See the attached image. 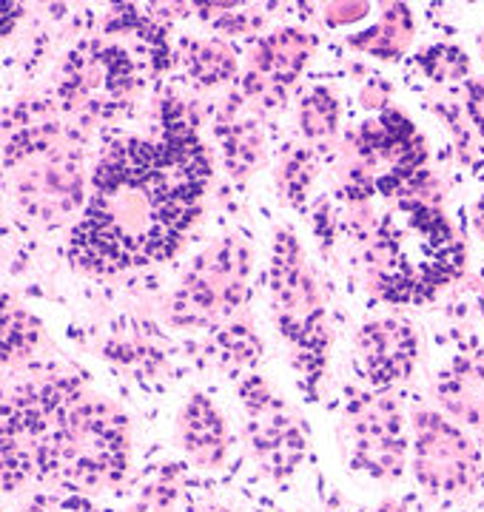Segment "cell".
<instances>
[{
    "instance_id": "cell-14",
    "label": "cell",
    "mask_w": 484,
    "mask_h": 512,
    "mask_svg": "<svg viewBox=\"0 0 484 512\" xmlns=\"http://www.w3.org/2000/svg\"><path fill=\"white\" fill-rule=\"evenodd\" d=\"M180 444L186 456L205 470L223 467L231 450V433L220 407L203 393H194L180 413Z\"/></svg>"
},
{
    "instance_id": "cell-27",
    "label": "cell",
    "mask_w": 484,
    "mask_h": 512,
    "mask_svg": "<svg viewBox=\"0 0 484 512\" xmlns=\"http://www.w3.org/2000/svg\"><path fill=\"white\" fill-rule=\"evenodd\" d=\"M473 225H476V231H479L484 239V194L479 197V202H476V211H473Z\"/></svg>"
},
{
    "instance_id": "cell-13",
    "label": "cell",
    "mask_w": 484,
    "mask_h": 512,
    "mask_svg": "<svg viewBox=\"0 0 484 512\" xmlns=\"http://www.w3.org/2000/svg\"><path fill=\"white\" fill-rule=\"evenodd\" d=\"M419 359L416 330L405 319H373L356 333L359 373L373 390H391L410 379Z\"/></svg>"
},
{
    "instance_id": "cell-9",
    "label": "cell",
    "mask_w": 484,
    "mask_h": 512,
    "mask_svg": "<svg viewBox=\"0 0 484 512\" xmlns=\"http://www.w3.org/2000/svg\"><path fill=\"white\" fill-rule=\"evenodd\" d=\"M410 467L416 481L436 498H465L482 484V453L459 424L419 410L413 416Z\"/></svg>"
},
{
    "instance_id": "cell-8",
    "label": "cell",
    "mask_w": 484,
    "mask_h": 512,
    "mask_svg": "<svg viewBox=\"0 0 484 512\" xmlns=\"http://www.w3.org/2000/svg\"><path fill=\"white\" fill-rule=\"evenodd\" d=\"M251 268L254 251L245 239H217L180 279V288L168 305L171 322L183 328H205L240 311L251 293Z\"/></svg>"
},
{
    "instance_id": "cell-5",
    "label": "cell",
    "mask_w": 484,
    "mask_h": 512,
    "mask_svg": "<svg viewBox=\"0 0 484 512\" xmlns=\"http://www.w3.org/2000/svg\"><path fill=\"white\" fill-rule=\"evenodd\" d=\"M428 146L402 111L385 109L365 123L351 140L345 174V197L351 205H368L371 197L399 200L430 180L425 171Z\"/></svg>"
},
{
    "instance_id": "cell-3",
    "label": "cell",
    "mask_w": 484,
    "mask_h": 512,
    "mask_svg": "<svg viewBox=\"0 0 484 512\" xmlns=\"http://www.w3.org/2000/svg\"><path fill=\"white\" fill-rule=\"evenodd\" d=\"M371 288L396 305H419L465 271V245L442 211L430 177L393 208L365 237Z\"/></svg>"
},
{
    "instance_id": "cell-24",
    "label": "cell",
    "mask_w": 484,
    "mask_h": 512,
    "mask_svg": "<svg viewBox=\"0 0 484 512\" xmlns=\"http://www.w3.org/2000/svg\"><path fill=\"white\" fill-rule=\"evenodd\" d=\"M26 512H97L80 493L40 495Z\"/></svg>"
},
{
    "instance_id": "cell-30",
    "label": "cell",
    "mask_w": 484,
    "mask_h": 512,
    "mask_svg": "<svg viewBox=\"0 0 484 512\" xmlns=\"http://www.w3.org/2000/svg\"><path fill=\"white\" fill-rule=\"evenodd\" d=\"M479 49H482V55H484V35H482V40H479Z\"/></svg>"
},
{
    "instance_id": "cell-20",
    "label": "cell",
    "mask_w": 484,
    "mask_h": 512,
    "mask_svg": "<svg viewBox=\"0 0 484 512\" xmlns=\"http://www.w3.org/2000/svg\"><path fill=\"white\" fill-rule=\"evenodd\" d=\"M299 128L314 146H325L339 134V100L325 86L311 89L299 103Z\"/></svg>"
},
{
    "instance_id": "cell-23",
    "label": "cell",
    "mask_w": 484,
    "mask_h": 512,
    "mask_svg": "<svg viewBox=\"0 0 484 512\" xmlns=\"http://www.w3.org/2000/svg\"><path fill=\"white\" fill-rule=\"evenodd\" d=\"M314 174H317V160H314V154L308 148L288 151L280 168V188L282 194H285V200L291 202V205H297V208H302Z\"/></svg>"
},
{
    "instance_id": "cell-22",
    "label": "cell",
    "mask_w": 484,
    "mask_h": 512,
    "mask_svg": "<svg viewBox=\"0 0 484 512\" xmlns=\"http://www.w3.org/2000/svg\"><path fill=\"white\" fill-rule=\"evenodd\" d=\"M416 63L433 83H459L470 74V57L465 55V49H459L453 43L428 46L425 52H419Z\"/></svg>"
},
{
    "instance_id": "cell-12",
    "label": "cell",
    "mask_w": 484,
    "mask_h": 512,
    "mask_svg": "<svg viewBox=\"0 0 484 512\" xmlns=\"http://www.w3.org/2000/svg\"><path fill=\"white\" fill-rule=\"evenodd\" d=\"M317 40L305 29L288 26L274 35H265L254 46L251 66L242 80V94L257 100L262 109H280L294 92L299 74L308 66Z\"/></svg>"
},
{
    "instance_id": "cell-16",
    "label": "cell",
    "mask_w": 484,
    "mask_h": 512,
    "mask_svg": "<svg viewBox=\"0 0 484 512\" xmlns=\"http://www.w3.org/2000/svg\"><path fill=\"white\" fill-rule=\"evenodd\" d=\"M217 137L223 143L225 168L234 180H245L260 168L265 154L262 131L251 117H242L237 106H231V111L225 109V117L217 123Z\"/></svg>"
},
{
    "instance_id": "cell-26",
    "label": "cell",
    "mask_w": 484,
    "mask_h": 512,
    "mask_svg": "<svg viewBox=\"0 0 484 512\" xmlns=\"http://www.w3.org/2000/svg\"><path fill=\"white\" fill-rule=\"evenodd\" d=\"M465 109L473 128L484 137V77L470 80L465 89Z\"/></svg>"
},
{
    "instance_id": "cell-1",
    "label": "cell",
    "mask_w": 484,
    "mask_h": 512,
    "mask_svg": "<svg viewBox=\"0 0 484 512\" xmlns=\"http://www.w3.org/2000/svg\"><path fill=\"white\" fill-rule=\"evenodd\" d=\"M211 183V157L177 100L157 137L114 143L92 174V194L69 254L94 274L146 268L177 254Z\"/></svg>"
},
{
    "instance_id": "cell-15",
    "label": "cell",
    "mask_w": 484,
    "mask_h": 512,
    "mask_svg": "<svg viewBox=\"0 0 484 512\" xmlns=\"http://www.w3.org/2000/svg\"><path fill=\"white\" fill-rule=\"evenodd\" d=\"M436 399L450 419L484 436V356H459L439 373Z\"/></svg>"
},
{
    "instance_id": "cell-4",
    "label": "cell",
    "mask_w": 484,
    "mask_h": 512,
    "mask_svg": "<svg viewBox=\"0 0 484 512\" xmlns=\"http://www.w3.org/2000/svg\"><path fill=\"white\" fill-rule=\"evenodd\" d=\"M6 117V174L18 205L38 222H63L86 197V168L75 134L43 106Z\"/></svg>"
},
{
    "instance_id": "cell-19",
    "label": "cell",
    "mask_w": 484,
    "mask_h": 512,
    "mask_svg": "<svg viewBox=\"0 0 484 512\" xmlns=\"http://www.w3.org/2000/svg\"><path fill=\"white\" fill-rule=\"evenodd\" d=\"M40 339H43V325L32 313L18 308L12 296H6L3 299V365L9 367L32 356Z\"/></svg>"
},
{
    "instance_id": "cell-6",
    "label": "cell",
    "mask_w": 484,
    "mask_h": 512,
    "mask_svg": "<svg viewBox=\"0 0 484 512\" xmlns=\"http://www.w3.org/2000/svg\"><path fill=\"white\" fill-rule=\"evenodd\" d=\"M271 296L277 325L294 350V362L302 370L308 390L314 393L328 365L331 330L317 279L305 262L302 245L285 228L277 231L271 251Z\"/></svg>"
},
{
    "instance_id": "cell-28",
    "label": "cell",
    "mask_w": 484,
    "mask_h": 512,
    "mask_svg": "<svg viewBox=\"0 0 484 512\" xmlns=\"http://www.w3.org/2000/svg\"><path fill=\"white\" fill-rule=\"evenodd\" d=\"M373 512H405V507H402V504H396V501H382V504H379Z\"/></svg>"
},
{
    "instance_id": "cell-17",
    "label": "cell",
    "mask_w": 484,
    "mask_h": 512,
    "mask_svg": "<svg viewBox=\"0 0 484 512\" xmlns=\"http://www.w3.org/2000/svg\"><path fill=\"white\" fill-rule=\"evenodd\" d=\"M410 40H413V12L405 3H391L385 6V15L376 26L351 37V46L379 60H399L410 49Z\"/></svg>"
},
{
    "instance_id": "cell-2",
    "label": "cell",
    "mask_w": 484,
    "mask_h": 512,
    "mask_svg": "<svg viewBox=\"0 0 484 512\" xmlns=\"http://www.w3.org/2000/svg\"><path fill=\"white\" fill-rule=\"evenodd\" d=\"M129 470V419L75 376L20 384L3 402V487L38 478L100 493Z\"/></svg>"
},
{
    "instance_id": "cell-7",
    "label": "cell",
    "mask_w": 484,
    "mask_h": 512,
    "mask_svg": "<svg viewBox=\"0 0 484 512\" xmlns=\"http://www.w3.org/2000/svg\"><path fill=\"white\" fill-rule=\"evenodd\" d=\"M143 89V74L129 49L114 40H89L63 63L57 97L63 111L83 123L120 117Z\"/></svg>"
},
{
    "instance_id": "cell-29",
    "label": "cell",
    "mask_w": 484,
    "mask_h": 512,
    "mask_svg": "<svg viewBox=\"0 0 484 512\" xmlns=\"http://www.w3.org/2000/svg\"><path fill=\"white\" fill-rule=\"evenodd\" d=\"M197 512H231V510H225V507H220V504H205L203 510H197Z\"/></svg>"
},
{
    "instance_id": "cell-25",
    "label": "cell",
    "mask_w": 484,
    "mask_h": 512,
    "mask_svg": "<svg viewBox=\"0 0 484 512\" xmlns=\"http://www.w3.org/2000/svg\"><path fill=\"white\" fill-rule=\"evenodd\" d=\"M322 18L328 20L331 26H345V23H354L368 15L371 3H325L322 6Z\"/></svg>"
},
{
    "instance_id": "cell-18",
    "label": "cell",
    "mask_w": 484,
    "mask_h": 512,
    "mask_svg": "<svg viewBox=\"0 0 484 512\" xmlns=\"http://www.w3.org/2000/svg\"><path fill=\"white\" fill-rule=\"evenodd\" d=\"M186 69L197 86L214 89L237 74V57L223 40H197L188 46Z\"/></svg>"
},
{
    "instance_id": "cell-21",
    "label": "cell",
    "mask_w": 484,
    "mask_h": 512,
    "mask_svg": "<svg viewBox=\"0 0 484 512\" xmlns=\"http://www.w3.org/2000/svg\"><path fill=\"white\" fill-rule=\"evenodd\" d=\"M214 350L223 359V365L254 367L262 359V342L248 325H225L214 336Z\"/></svg>"
},
{
    "instance_id": "cell-31",
    "label": "cell",
    "mask_w": 484,
    "mask_h": 512,
    "mask_svg": "<svg viewBox=\"0 0 484 512\" xmlns=\"http://www.w3.org/2000/svg\"><path fill=\"white\" fill-rule=\"evenodd\" d=\"M482 512H484V510H482Z\"/></svg>"
},
{
    "instance_id": "cell-10",
    "label": "cell",
    "mask_w": 484,
    "mask_h": 512,
    "mask_svg": "<svg viewBox=\"0 0 484 512\" xmlns=\"http://www.w3.org/2000/svg\"><path fill=\"white\" fill-rule=\"evenodd\" d=\"M240 404L245 416V439L260 467L271 478H291L308 456V439L297 413L282 402L280 393L262 376L240 382Z\"/></svg>"
},
{
    "instance_id": "cell-11",
    "label": "cell",
    "mask_w": 484,
    "mask_h": 512,
    "mask_svg": "<svg viewBox=\"0 0 484 512\" xmlns=\"http://www.w3.org/2000/svg\"><path fill=\"white\" fill-rule=\"evenodd\" d=\"M354 464L373 478H399L408 467V424L391 390L359 393L351 410Z\"/></svg>"
}]
</instances>
